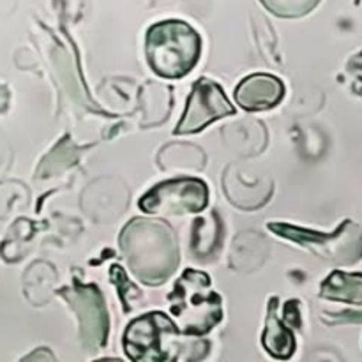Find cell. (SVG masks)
<instances>
[{
    "instance_id": "obj_3",
    "label": "cell",
    "mask_w": 362,
    "mask_h": 362,
    "mask_svg": "<svg viewBox=\"0 0 362 362\" xmlns=\"http://www.w3.org/2000/svg\"><path fill=\"white\" fill-rule=\"evenodd\" d=\"M170 308L179 322L177 331L186 336H204L221 320V297L211 290V278L204 272L186 271L177 281Z\"/></svg>"
},
{
    "instance_id": "obj_11",
    "label": "cell",
    "mask_w": 362,
    "mask_h": 362,
    "mask_svg": "<svg viewBox=\"0 0 362 362\" xmlns=\"http://www.w3.org/2000/svg\"><path fill=\"white\" fill-rule=\"evenodd\" d=\"M349 73L354 81V90L362 95V53L354 57L349 62Z\"/></svg>"
},
{
    "instance_id": "obj_6",
    "label": "cell",
    "mask_w": 362,
    "mask_h": 362,
    "mask_svg": "<svg viewBox=\"0 0 362 362\" xmlns=\"http://www.w3.org/2000/svg\"><path fill=\"white\" fill-rule=\"evenodd\" d=\"M235 112L230 101L226 99L225 92L214 81L200 80L194 85L193 92L187 101L186 113L177 126V134L197 133L204 129L207 124L214 122L216 119L232 115Z\"/></svg>"
},
{
    "instance_id": "obj_1",
    "label": "cell",
    "mask_w": 362,
    "mask_h": 362,
    "mask_svg": "<svg viewBox=\"0 0 362 362\" xmlns=\"http://www.w3.org/2000/svg\"><path fill=\"white\" fill-rule=\"evenodd\" d=\"M120 246L134 276L148 285L165 281L179 262L175 235L161 223L134 219L122 232Z\"/></svg>"
},
{
    "instance_id": "obj_4",
    "label": "cell",
    "mask_w": 362,
    "mask_h": 362,
    "mask_svg": "<svg viewBox=\"0 0 362 362\" xmlns=\"http://www.w3.org/2000/svg\"><path fill=\"white\" fill-rule=\"evenodd\" d=\"M209 191L202 180L175 179L148 191L140 200L145 212L154 214H187L207 207Z\"/></svg>"
},
{
    "instance_id": "obj_8",
    "label": "cell",
    "mask_w": 362,
    "mask_h": 362,
    "mask_svg": "<svg viewBox=\"0 0 362 362\" xmlns=\"http://www.w3.org/2000/svg\"><path fill=\"white\" fill-rule=\"evenodd\" d=\"M283 83L271 74L247 76L235 88V99L240 108L250 112L271 110L283 99Z\"/></svg>"
},
{
    "instance_id": "obj_7",
    "label": "cell",
    "mask_w": 362,
    "mask_h": 362,
    "mask_svg": "<svg viewBox=\"0 0 362 362\" xmlns=\"http://www.w3.org/2000/svg\"><path fill=\"white\" fill-rule=\"evenodd\" d=\"M64 296L78 311L85 339H90L94 345H103L108 332V318L99 290L95 286H76L64 292Z\"/></svg>"
},
{
    "instance_id": "obj_2",
    "label": "cell",
    "mask_w": 362,
    "mask_h": 362,
    "mask_svg": "<svg viewBox=\"0 0 362 362\" xmlns=\"http://www.w3.org/2000/svg\"><path fill=\"white\" fill-rule=\"evenodd\" d=\"M145 49L148 66L159 76H186L200 57V35L184 21H161L148 28Z\"/></svg>"
},
{
    "instance_id": "obj_5",
    "label": "cell",
    "mask_w": 362,
    "mask_h": 362,
    "mask_svg": "<svg viewBox=\"0 0 362 362\" xmlns=\"http://www.w3.org/2000/svg\"><path fill=\"white\" fill-rule=\"evenodd\" d=\"M177 336V327L161 313H151L131 322L124 336V349L133 361H170L165 339Z\"/></svg>"
},
{
    "instance_id": "obj_10",
    "label": "cell",
    "mask_w": 362,
    "mask_h": 362,
    "mask_svg": "<svg viewBox=\"0 0 362 362\" xmlns=\"http://www.w3.org/2000/svg\"><path fill=\"white\" fill-rule=\"evenodd\" d=\"M322 296L345 303L362 304V276L334 272L322 286Z\"/></svg>"
},
{
    "instance_id": "obj_9",
    "label": "cell",
    "mask_w": 362,
    "mask_h": 362,
    "mask_svg": "<svg viewBox=\"0 0 362 362\" xmlns=\"http://www.w3.org/2000/svg\"><path fill=\"white\" fill-rule=\"evenodd\" d=\"M274 303L276 299H272L271 308H269L267 324H265L264 331V346L271 356L278 357V359H286V357L292 356L293 349H296V341H293L292 332L281 324V320L276 315Z\"/></svg>"
}]
</instances>
